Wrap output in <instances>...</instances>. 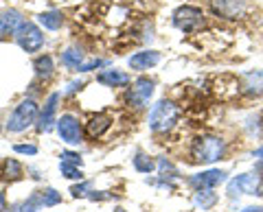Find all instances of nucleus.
I'll use <instances>...</instances> for the list:
<instances>
[{
	"label": "nucleus",
	"mask_w": 263,
	"mask_h": 212,
	"mask_svg": "<svg viewBox=\"0 0 263 212\" xmlns=\"http://www.w3.org/2000/svg\"><path fill=\"white\" fill-rule=\"evenodd\" d=\"M178 116H180L178 105H174L167 99H162V101H158L154 105V110L149 114V129L156 134L169 132V129L178 123Z\"/></svg>",
	"instance_id": "1"
},
{
	"label": "nucleus",
	"mask_w": 263,
	"mask_h": 212,
	"mask_svg": "<svg viewBox=\"0 0 263 212\" xmlns=\"http://www.w3.org/2000/svg\"><path fill=\"white\" fill-rule=\"evenodd\" d=\"M191 156L195 162H204V164H211V162H217L224 156V140L217 136H202L193 142Z\"/></svg>",
	"instance_id": "2"
},
{
	"label": "nucleus",
	"mask_w": 263,
	"mask_h": 212,
	"mask_svg": "<svg viewBox=\"0 0 263 212\" xmlns=\"http://www.w3.org/2000/svg\"><path fill=\"white\" fill-rule=\"evenodd\" d=\"M35 118H37V103L27 99L13 110V114L9 116V123H7V129L11 134H20L35 123Z\"/></svg>",
	"instance_id": "3"
},
{
	"label": "nucleus",
	"mask_w": 263,
	"mask_h": 212,
	"mask_svg": "<svg viewBox=\"0 0 263 212\" xmlns=\"http://www.w3.org/2000/svg\"><path fill=\"white\" fill-rule=\"evenodd\" d=\"M174 24L182 31V33H195L204 27V13L197 7H178L174 13Z\"/></svg>",
	"instance_id": "4"
},
{
	"label": "nucleus",
	"mask_w": 263,
	"mask_h": 212,
	"mask_svg": "<svg viewBox=\"0 0 263 212\" xmlns=\"http://www.w3.org/2000/svg\"><path fill=\"white\" fill-rule=\"evenodd\" d=\"M13 35H15V42L20 44V48H22V51H27V53H35L44 44L42 31H40L33 22H24Z\"/></svg>",
	"instance_id": "5"
},
{
	"label": "nucleus",
	"mask_w": 263,
	"mask_h": 212,
	"mask_svg": "<svg viewBox=\"0 0 263 212\" xmlns=\"http://www.w3.org/2000/svg\"><path fill=\"white\" fill-rule=\"evenodd\" d=\"M211 9L219 18L237 20L246 13V0H211Z\"/></svg>",
	"instance_id": "6"
},
{
	"label": "nucleus",
	"mask_w": 263,
	"mask_h": 212,
	"mask_svg": "<svg viewBox=\"0 0 263 212\" xmlns=\"http://www.w3.org/2000/svg\"><path fill=\"white\" fill-rule=\"evenodd\" d=\"M57 132H60L62 140L68 142V144H79L84 140V132H81V125L75 116H70V114H66V116L60 118V123H57Z\"/></svg>",
	"instance_id": "7"
},
{
	"label": "nucleus",
	"mask_w": 263,
	"mask_h": 212,
	"mask_svg": "<svg viewBox=\"0 0 263 212\" xmlns=\"http://www.w3.org/2000/svg\"><path fill=\"white\" fill-rule=\"evenodd\" d=\"M228 195H261L259 193V177L257 175H239L228 184Z\"/></svg>",
	"instance_id": "8"
},
{
	"label": "nucleus",
	"mask_w": 263,
	"mask_h": 212,
	"mask_svg": "<svg viewBox=\"0 0 263 212\" xmlns=\"http://www.w3.org/2000/svg\"><path fill=\"white\" fill-rule=\"evenodd\" d=\"M226 179L224 171H217V168H211V171H204V173H197L191 177V184L195 186L197 190H204V188H215L221 182Z\"/></svg>",
	"instance_id": "9"
},
{
	"label": "nucleus",
	"mask_w": 263,
	"mask_h": 212,
	"mask_svg": "<svg viewBox=\"0 0 263 212\" xmlns=\"http://www.w3.org/2000/svg\"><path fill=\"white\" fill-rule=\"evenodd\" d=\"M154 94V81L141 77L134 83V88L129 90V101L132 105H136V108H141V105H145L147 101H149V96Z\"/></svg>",
	"instance_id": "10"
},
{
	"label": "nucleus",
	"mask_w": 263,
	"mask_h": 212,
	"mask_svg": "<svg viewBox=\"0 0 263 212\" xmlns=\"http://www.w3.org/2000/svg\"><path fill=\"white\" fill-rule=\"evenodd\" d=\"M241 90L248 96H263V70H250L241 77Z\"/></svg>",
	"instance_id": "11"
},
{
	"label": "nucleus",
	"mask_w": 263,
	"mask_h": 212,
	"mask_svg": "<svg viewBox=\"0 0 263 212\" xmlns=\"http://www.w3.org/2000/svg\"><path fill=\"white\" fill-rule=\"evenodd\" d=\"M57 103H60V92H53L48 96V101L44 105L42 114H40V123H37V129L40 132H48L55 123V112H57Z\"/></svg>",
	"instance_id": "12"
},
{
	"label": "nucleus",
	"mask_w": 263,
	"mask_h": 212,
	"mask_svg": "<svg viewBox=\"0 0 263 212\" xmlns=\"http://www.w3.org/2000/svg\"><path fill=\"white\" fill-rule=\"evenodd\" d=\"M158 61H160V53H156V51H143V53H136V55L129 57V68H134V70H147V68L156 66Z\"/></svg>",
	"instance_id": "13"
},
{
	"label": "nucleus",
	"mask_w": 263,
	"mask_h": 212,
	"mask_svg": "<svg viewBox=\"0 0 263 212\" xmlns=\"http://www.w3.org/2000/svg\"><path fill=\"white\" fill-rule=\"evenodd\" d=\"M97 81L103 86H110V88H119V86L129 83V75H125V72H121V70H103V72H99Z\"/></svg>",
	"instance_id": "14"
},
{
	"label": "nucleus",
	"mask_w": 263,
	"mask_h": 212,
	"mask_svg": "<svg viewBox=\"0 0 263 212\" xmlns=\"http://www.w3.org/2000/svg\"><path fill=\"white\" fill-rule=\"evenodd\" d=\"M110 125H112V118L108 116V114H97V116H92L90 123H88V136L90 138L103 136L110 129Z\"/></svg>",
	"instance_id": "15"
},
{
	"label": "nucleus",
	"mask_w": 263,
	"mask_h": 212,
	"mask_svg": "<svg viewBox=\"0 0 263 212\" xmlns=\"http://www.w3.org/2000/svg\"><path fill=\"white\" fill-rule=\"evenodd\" d=\"M0 22H3V27L7 29V33H15V31H18L24 24V18L20 15V11L9 9V11L0 13Z\"/></svg>",
	"instance_id": "16"
},
{
	"label": "nucleus",
	"mask_w": 263,
	"mask_h": 212,
	"mask_svg": "<svg viewBox=\"0 0 263 212\" xmlns=\"http://www.w3.org/2000/svg\"><path fill=\"white\" fill-rule=\"evenodd\" d=\"M0 177L7 179V182H15V179L22 177V166L18 160H5L3 168H0Z\"/></svg>",
	"instance_id": "17"
},
{
	"label": "nucleus",
	"mask_w": 263,
	"mask_h": 212,
	"mask_svg": "<svg viewBox=\"0 0 263 212\" xmlns=\"http://www.w3.org/2000/svg\"><path fill=\"white\" fill-rule=\"evenodd\" d=\"M193 201H195V206H200L202 210H209V208H213L217 203V195L213 193V188H204V190L195 193Z\"/></svg>",
	"instance_id": "18"
},
{
	"label": "nucleus",
	"mask_w": 263,
	"mask_h": 212,
	"mask_svg": "<svg viewBox=\"0 0 263 212\" xmlns=\"http://www.w3.org/2000/svg\"><path fill=\"white\" fill-rule=\"evenodd\" d=\"M33 68H35V75L40 79H48L53 75V59L48 55H42V57H37V59L33 61Z\"/></svg>",
	"instance_id": "19"
},
{
	"label": "nucleus",
	"mask_w": 263,
	"mask_h": 212,
	"mask_svg": "<svg viewBox=\"0 0 263 212\" xmlns=\"http://www.w3.org/2000/svg\"><path fill=\"white\" fill-rule=\"evenodd\" d=\"M44 206V195H40V193H33L31 197L24 201V203H20V206H15L13 208V212H35V210H40Z\"/></svg>",
	"instance_id": "20"
},
{
	"label": "nucleus",
	"mask_w": 263,
	"mask_h": 212,
	"mask_svg": "<svg viewBox=\"0 0 263 212\" xmlns=\"http://www.w3.org/2000/svg\"><path fill=\"white\" fill-rule=\"evenodd\" d=\"M62 22H64V18H62L60 11H46V13L40 15V24L48 31H57L62 27Z\"/></svg>",
	"instance_id": "21"
},
{
	"label": "nucleus",
	"mask_w": 263,
	"mask_h": 212,
	"mask_svg": "<svg viewBox=\"0 0 263 212\" xmlns=\"http://www.w3.org/2000/svg\"><path fill=\"white\" fill-rule=\"evenodd\" d=\"M62 61H64V66H68V68H75V70H77V66L81 63V53L75 51V48H68V51L62 55Z\"/></svg>",
	"instance_id": "22"
},
{
	"label": "nucleus",
	"mask_w": 263,
	"mask_h": 212,
	"mask_svg": "<svg viewBox=\"0 0 263 212\" xmlns=\"http://www.w3.org/2000/svg\"><path fill=\"white\" fill-rule=\"evenodd\" d=\"M134 168L138 171V173H152V171H154V162L147 156H143V153H138V156L134 158Z\"/></svg>",
	"instance_id": "23"
},
{
	"label": "nucleus",
	"mask_w": 263,
	"mask_h": 212,
	"mask_svg": "<svg viewBox=\"0 0 263 212\" xmlns=\"http://www.w3.org/2000/svg\"><path fill=\"white\" fill-rule=\"evenodd\" d=\"M60 171L64 173V177H68V179H81L84 177V173L79 171V166L77 164H68V162H62Z\"/></svg>",
	"instance_id": "24"
},
{
	"label": "nucleus",
	"mask_w": 263,
	"mask_h": 212,
	"mask_svg": "<svg viewBox=\"0 0 263 212\" xmlns=\"http://www.w3.org/2000/svg\"><path fill=\"white\" fill-rule=\"evenodd\" d=\"M60 201H62V195H60V193H55L53 188H48V190L44 193V206H46V208L57 206Z\"/></svg>",
	"instance_id": "25"
},
{
	"label": "nucleus",
	"mask_w": 263,
	"mask_h": 212,
	"mask_svg": "<svg viewBox=\"0 0 263 212\" xmlns=\"http://www.w3.org/2000/svg\"><path fill=\"white\" fill-rule=\"evenodd\" d=\"M13 151H15V153H22V156H35V153H37V146H35V144H15Z\"/></svg>",
	"instance_id": "26"
},
{
	"label": "nucleus",
	"mask_w": 263,
	"mask_h": 212,
	"mask_svg": "<svg viewBox=\"0 0 263 212\" xmlns=\"http://www.w3.org/2000/svg\"><path fill=\"white\" fill-rule=\"evenodd\" d=\"M62 162H68V164H81V156L79 153H72V151H62Z\"/></svg>",
	"instance_id": "27"
},
{
	"label": "nucleus",
	"mask_w": 263,
	"mask_h": 212,
	"mask_svg": "<svg viewBox=\"0 0 263 212\" xmlns=\"http://www.w3.org/2000/svg\"><path fill=\"white\" fill-rule=\"evenodd\" d=\"M101 66H103V61H101V59H92V61H88V63H79L77 70H79V72H90V70L101 68Z\"/></svg>",
	"instance_id": "28"
},
{
	"label": "nucleus",
	"mask_w": 263,
	"mask_h": 212,
	"mask_svg": "<svg viewBox=\"0 0 263 212\" xmlns=\"http://www.w3.org/2000/svg\"><path fill=\"white\" fill-rule=\"evenodd\" d=\"M88 190V184H81V186H72V197H81V195H86Z\"/></svg>",
	"instance_id": "29"
},
{
	"label": "nucleus",
	"mask_w": 263,
	"mask_h": 212,
	"mask_svg": "<svg viewBox=\"0 0 263 212\" xmlns=\"http://www.w3.org/2000/svg\"><path fill=\"white\" fill-rule=\"evenodd\" d=\"M5 208H7V199H5V193L0 190V212H5Z\"/></svg>",
	"instance_id": "30"
},
{
	"label": "nucleus",
	"mask_w": 263,
	"mask_h": 212,
	"mask_svg": "<svg viewBox=\"0 0 263 212\" xmlns=\"http://www.w3.org/2000/svg\"><path fill=\"white\" fill-rule=\"evenodd\" d=\"M254 158H261V160H263V146H261V149L254 151Z\"/></svg>",
	"instance_id": "31"
},
{
	"label": "nucleus",
	"mask_w": 263,
	"mask_h": 212,
	"mask_svg": "<svg viewBox=\"0 0 263 212\" xmlns=\"http://www.w3.org/2000/svg\"><path fill=\"white\" fill-rule=\"evenodd\" d=\"M241 212H263V208H246V210H241Z\"/></svg>",
	"instance_id": "32"
},
{
	"label": "nucleus",
	"mask_w": 263,
	"mask_h": 212,
	"mask_svg": "<svg viewBox=\"0 0 263 212\" xmlns=\"http://www.w3.org/2000/svg\"><path fill=\"white\" fill-rule=\"evenodd\" d=\"M7 35V29L3 27V22H0V37H5Z\"/></svg>",
	"instance_id": "33"
},
{
	"label": "nucleus",
	"mask_w": 263,
	"mask_h": 212,
	"mask_svg": "<svg viewBox=\"0 0 263 212\" xmlns=\"http://www.w3.org/2000/svg\"><path fill=\"white\" fill-rule=\"evenodd\" d=\"M114 212H125V210H123V208H117V210H114Z\"/></svg>",
	"instance_id": "34"
},
{
	"label": "nucleus",
	"mask_w": 263,
	"mask_h": 212,
	"mask_svg": "<svg viewBox=\"0 0 263 212\" xmlns=\"http://www.w3.org/2000/svg\"><path fill=\"white\" fill-rule=\"evenodd\" d=\"M0 129H3V125H0Z\"/></svg>",
	"instance_id": "35"
}]
</instances>
